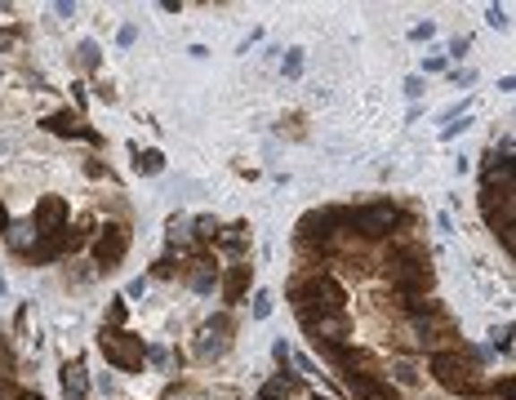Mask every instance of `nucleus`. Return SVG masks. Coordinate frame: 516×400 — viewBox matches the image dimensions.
<instances>
[{"mask_svg": "<svg viewBox=\"0 0 516 400\" xmlns=\"http://www.w3.org/2000/svg\"><path fill=\"white\" fill-rule=\"evenodd\" d=\"M99 347H103L108 365H116V370H125V374H138V370H142V361H147L142 338H133V334H125V329H103Z\"/></svg>", "mask_w": 516, "mask_h": 400, "instance_id": "1", "label": "nucleus"}, {"mask_svg": "<svg viewBox=\"0 0 516 400\" xmlns=\"http://www.w3.org/2000/svg\"><path fill=\"white\" fill-rule=\"evenodd\" d=\"M294 302H298V316H307V311H343V289L330 276H312L307 285L294 289Z\"/></svg>", "mask_w": 516, "mask_h": 400, "instance_id": "2", "label": "nucleus"}, {"mask_svg": "<svg viewBox=\"0 0 516 400\" xmlns=\"http://www.w3.org/2000/svg\"><path fill=\"white\" fill-rule=\"evenodd\" d=\"M432 379H436L441 387L459 392V396H468V392H477V387H481V383L472 379V370H468V356H463V352H436V356H432Z\"/></svg>", "mask_w": 516, "mask_h": 400, "instance_id": "3", "label": "nucleus"}, {"mask_svg": "<svg viewBox=\"0 0 516 400\" xmlns=\"http://www.w3.org/2000/svg\"><path fill=\"white\" fill-rule=\"evenodd\" d=\"M396 223H400V209L387 200L366 205V209H348V227L361 236H387V232H396Z\"/></svg>", "mask_w": 516, "mask_h": 400, "instance_id": "4", "label": "nucleus"}, {"mask_svg": "<svg viewBox=\"0 0 516 400\" xmlns=\"http://www.w3.org/2000/svg\"><path fill=\"white\" fill-rule=\"evenodd\" d=\"M303 325H307L312 343H343V338H348V329H352L343 311H307V316H303Z\"/></svg>", "mask_w": 516, "mask_h": 400, "instance_id": "5", "label": "nucleus"}, {"mask_svg": "<svg viewBox=\"0 0 516 400\" xmlns=\"http://www.w3.org/2000/svg\"><path fill=\"white\" fill-rule=\"evenodd\" d=\"M125 250H129V227L125 223H112V227H103V236H99V245H94V263L116 267L125 259Z\"/></svg>", "mask_w": 516, "mask_h": 400, "instance_id": "6", "label": "nucleus"}, {"mask_svg": "<svg viewBox=\"0 0 516 400\" xmlns=\"http://www.w3.org/2000/svg\"><path fill=\"white\" fill-rule=\"evenodd\" d=\"M31 223H36L40 236H63V232H67V227H63V223H67V205H63L58 196H45V200L36 205V218H31Z\"/></svg>", "mask_w": 516, "mask_h": 400, "instance_id": "7", "label": "nucleus"}, {"mask_svg": "<svg viewBox=\"0 0 516 400\" xmlns=\"http://www.w3.org/2000/svg\"><path fill=\"white\" fill-rule=\"evenodd\" d=\"M391 285L405 289V294H418L427 285V267L418 263V259H396L391 263Z\"/></svg>", "mask_w": 516, "mask_h": 400, "instance_id": "8", "label": "nucleus"}, {"mask_svg": "<svg viewBox=\"0 0 516 400\" xmlns=\"http://www.w3.org/2000/svg\"><path fill=\"white\" fill-rule=\"evenodd\" d=\"M4 241H9V250H18V254H31V250L40 245V232H36V223H31V218H22V223H9Z\"/></svg>", "mask_w": 516, "mask_h": 400, "instance_id": "9", "label": "nucleus"}, {"mask_svg": "<svg viewBox=\"0 0 516 400\" xmlns=\"http://www.w3.org/2000/svg\"><path fill=\"white\" fill-rule=\"evenodd\" d=\"M63 392H67V400L90 396V374H85L81 361H67V365H63Z\"/></svg>", "mask_w": 516, "mask_h": 400, "instance_id": "10", "label": "nucleus"}, {"mask_svg": "<svg viewBox=\"0 0 516 400\" xmlns=\"http://www.w3.org/2000/svg\"><path fill=\"white\" fill-rule=\"evenodd\" d=\"M45 130H49V133H63V138L81 133V138L99 142V133H94V130H85V125H76V116H72V112H58V116H49V121H45Z\"/></svg>", "mask_w": 516, "mask_h": 400, "instance_id": "11", "label": "nucleus"}, {"mask_svg": "<svg viewBox=\"0 0 516 400\" xmlns=\"http://www.w3.org/2000/svg\"><path fill=\"white\" fill-rule=\"evenodd\" d=\"M245 289H250V267H232L228 280H223V298H228V302H241Z\"/></svg>", "mask_w": 516, "mask_h": 400, "instance_id": "12", "label": "nucleus"}, {"mask_svg": "<svg viewBox=\"0 0 516 400\" xmlns=\"http://www.w3.org/2000/svg\"><path fill=\"white\" fill-rule=\"evenodd\" d=\"M289 392H298V379L294 374H276L271 383L258 387V400H280V396H289Z\"/></svg>", "mask_w": 516, "mask_h": 400, "instance_id": "13", "label": "nucleus"}, {"mask_svg": "<svg viewBox=\"0 0 516 400\" xmlns=\"http://www.w3.org/2000/svg\"><path fill=\"white\" fill-rule=\"evenodd\" d=\"M187 285H192L196 294H210V289L219 285V267H214V263H196V267H192V276H187Z\"/></svg>", "mask_w": 516, "mask_h": 400, "instance_id": "14", "label": "nucleus"}, {"mask_svg": "<svg viewBox=\"0 0 516 400\" xmlns=\"http://www.w3.org/2000/svg\"><path fill=\"white\" fill-rule=\"evenodd\" d=\"M63 245H67V232H63V236H40V245L31 250V259H36V263H54V259L63 254Z\"/></svg>", "mask_w": 516, "mask_h": 400, "instance_id": "15", "label": "nucleus"}, {"mask_svg": "<svg viewBox=\"0 0 516 400\" xmlns=\"http://www.w3.org/2000/svg\"><path fill=\"white\" fill-rule=\"evenodd\" d=\"M138 174H165V156L151 147V151H138Z\"/></svg>", "mask_w": 516, "mask_h": 400, "instance_id": "16", "label": "nucleus"}, {"mask_svg": "<svg viewBox=\"0 0 516 400\" xmlns=\"http://www.w3.org/2000/svg\"><path fill=\"white\" fill-rule=\"evenodd\" d=\"M192 227H196V241H219V218L214 214H201Z\"/></svg>", "mask_w": 516, "mask_h": 400, "instance_id": "17", "label": "nucleus"}, {"mask_svg": "<svg viewBox=\"0 0 516 400\" xmlns=\"http://www.w3.org/2000/svg\"><path fill=\"white\" fill-rule=\"evenodd\" d=\"M280 72L294 81V76H303V49H289L285 58H280Z\"/></svg>", "mask_w": 516, "mask_h": 400, "instance_id": "18", "label": "nucleus"}, {"mask_svg": "<svg viewBox=\"0 0 516 400\" xmlns=\"http://www.w3.org/2000/svg\"><path fill=\"white\" fill-rule=\"evenodd\" d=\"M250 307H254V320H267V316H271V294H267V289H254Z\"/></svg>", "mask_w": 516, "mask_h": 400, "instance_id": "19", "label": "nucleus"}, {"mask_svg": "<svg viewBox=\"0 0 516 400\" xmlns=\"http://www.w3.org/2000/svg\"><path fill=\"white\" fill-rule=\"evenodd\" d=\"M103 58H99V45L94 40H81V67H99Z\"/></svg>", "mask_w": 516, "mask_h": 400, "instance_id": "20", "label": "nucleus"}, {"mask_svg": "<svg viewBox=\"0 0 516 400\" xmlns=\"http://www.w3.org/2000/svg\"><path fill=\"white\" fill-rule=\"evenodd\" d=\"M472 125V116H454V121H445V130H441V138H459V133Z\"/></svg>", "mask_w": 516, "mask_h": 400, "instance_id": "21", "label": "nucleus"}, {"mask_svg": "<svg viewBox=\"0 0 516 400\" xmlns=\"http://www.w3.org/2000/svg\"><path fill=\"white\" fill-rule=\"evenodd\" d=\"M125 325V302H112L108 307V329H121Z\"/></svg>", "mask_w": 516, "mask_h": 400, "instance_id": "22", "label": "nucleus"}, {"mask_svg": "<svg viewBox=\"0 0 516 400\" xmlns=\"http://www.w3.org/2000/svg\"><path fill=\"white\" fill-rule=\"evenodd\" d=\"M494 352H512V325L494 329Z\"/></svg>", "mask_w": 516, "mask_h": 400, "instance_id": "23", "label": "nucleus"}, {"mask_svg": "<svg viewBox=\"0 0 516 400\" xmlns=\"http://www.w3.org/2000/svg\"><path fill=\"white\" fill-rule=\"evenodd\" d=\"M391 374H396L400 383H418V374H414V365H409V361H396V370H391Z\"/></svg>", "mask_w": 516, "mask_h": 400, "instance_id": "24", "label": "nucleus"}, {"mask_svg": "<svg viewBox=\"0 0 516 400\" xmlns=\"http://www.w3.org/2000/svg\"><path fill=\"white\" fill-rule=\"evenodd\" d=\"M490 27H508V9H499V4H490Z\"/></svg>", "mask_w": 516, "mask_h": 400, "instance_id": "25", "label": "nucleus"}, {"mask_svg": "<svg viewBox=\"0 0 516 400\" xmlns=\"http://www.w3.org/2000/svg\"><path fill=\"white\" fill-rule=\"evenodd\" d=\"M116 40H121V49H129V45L138 40V27H121V36H116Z\"/></svg>", "mask_w": 516, "mask_h": 400, "instance_id": "26", "label": "nucleus"}, {"mask_svg": "<svg viewBox=\"0 0 516 400\" xmlns=\"http://www.w3.org/2000/svg\"><path fill=\"white\" fill-rule=\"evenodd\" d=\"M405 94H409V98H418V94H423V81H418V76H409V81H405Z\"/></svg>", "mask_w": 516, "mask_h": 400, "instance_id": "27", "label": "nucleus"}, {"mask_svg": "<svg viewBox=\"0 0 516 400\" xmlns=\"http://www.w3.org/2000/svg\"><path fill=\"white\" fill-rule=\"evenodd\" d=\"M142 294H147V276H138V280L129 285V298H142Z\"/></svg>", "mask_w": 516, "mask_h": 400, "instance_id": "28", "label": "nucleus"}, {"mask_svg": "<svg viewBox=\"0 0 516 400\" xmlns=\"http://www.w3.org/2000/svg\"><path fill=\"white\" fill-rule=\"evenodd\" d=\"M409 36H414V40H427V36H432V22H418V27H414Z\"/></svg>", "mask_w": 516, "mask_h": 400, "instance_id": "29", "label": "nucleus"}, {"mask_svg": "<svg viewBox=\"0 0 516 400\" xmlns=\"http://www.w3.org/2000/svg\"><path fill=\"white\" fill-rule=\"evenodd\" d=\"M450 54H454V58H468V40H463V36H459V40H454V45H450Z\"/></svg>", "mask_w": 516, "mask_h": 400, "instance_id": "30", "label": "nucleus"}, {"mask_svg": "<svg viewBox=\"0 0 516 400\" xmlns=\"http://www.w3.org/2000/svg\"><path fill=\"white\" fill-rule=\"evenodd\" d=\"M361 400H391V396H387L383 387H374V392H366V396H361Z\"/></svg>", "mask_w": 516, "mask_h": 400, "instance_id": "31", "label": "nucleus"}, {"mask_svg": "<svg viewBox=\"0 0 516 400\" xmlns=\"http://www.w3.org/2000/svg\"><path fill=\"white\" fill-rule=\"evenodd\" d=\"M18 400H45V396H36V392H22V396H18Z\"/></svg>", "mask_w": 516, "mask_h": 400, "instance_id": "32", "label": "nucleus"}, {"mask_svg": "<svg viewBox=\"0 0 516 400\" xmlns=\"http://www.w3.org/2000/svg\"><path fill=\"white\" fill-rule=\"evenodd\" d=\"M0 227H4V205H0Z\"/></svg>", "mask_w": 516, "mask_h": 400, "instance_id": "33", "label": "nucleus"}, {"mask_svg": "<svg viewBox=\"0 0 516 400\" xmlns=\"http://www.w3.org/2000/svg\"><path fill=\"white\" fill-rule=\"evenodd\" d=\"M0 294H4V280H0Z\"/></svg>", "mask_w": 516, "mask_h": 400, "instance_id": "34", "label": "nucleus"}]
</instances>
